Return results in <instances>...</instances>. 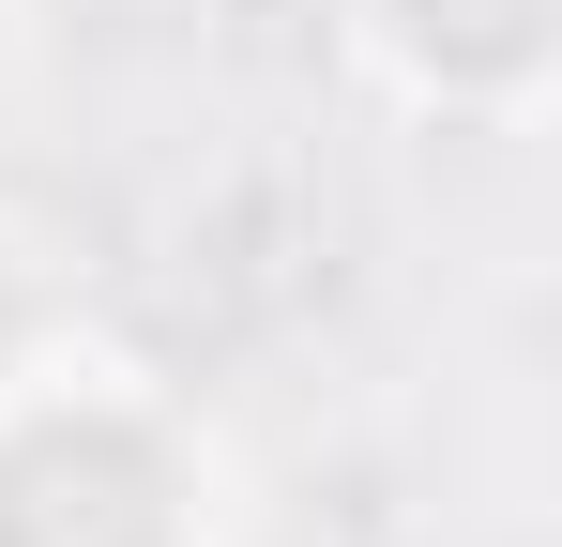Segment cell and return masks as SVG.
I'll use <instances>...</instances> for the list:
<instances>
[{
    "label": "cell",
    "mask_w": 562,
    "mask_h": 547,
    "mask_svg": "<svg viewBox=\"0 0 562 547\" xmlns=\"http://www.w3.org/2000/svg\"><path fill=\"white\" fill-rule=\"evenodd\" d=\"M0 547H228V442L92 320L0 380Z\"/></svg>",
    "instance_id": "1"
},
{
    "label": "cell",
    "mask_w": 562,
    "mask_h": 547,
    "mask_svg": "<svg viewBox=\"0 0 562 547\" xmlns=\"http://www.w3.org/2000/svg\"><path fill=\"white\" fill-rule=\"evenodd\" d=\"M61 335H77V274H61V244H46L31 213H0V380L46 365Z\"/></svg>",
    "instance_id": "3"
},
{
    "label": "cell",
    "mask_w": 562,
    "mask_h": 547,
    "mask_svg": "<svg viewBox=\"0 0 562 547\" xmlns=\"http://www.w3.org/2000/svg\"><path fill=\"white\" fill-rule=\"evenodd\" d=\"M335 46L441 137H532L562 107V0H335Z\"/></svg>",
    "instance_id": "2"
}]
</instances>
